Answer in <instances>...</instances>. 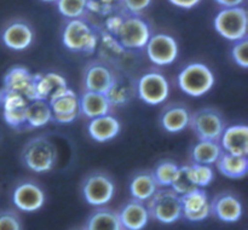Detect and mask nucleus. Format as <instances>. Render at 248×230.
Segmentation results:
<instances>
[{"instance_id": "nucleus-4", "label": "nucleus", "mask_w": 248, "mask_h": 230, "mask_svg": "<svg viewBox=\"0 0 248 230\" xmlns=\"http://www.w3.org/2000/svg\"><path fill=\"white\" fill-rule=\"evenodd\" d=\"M147 208L153 219L162 224H173L182 218L181 195L171 188L157 189L148 200Z\"/></svg>"}, {"instance_id": "nucleus-12", "label": "nucleus", "mask_w": 248, "mask_h": 230, "mask_svg": "<svg viewBox=\"0 0 248 230\" xmlns=\"http://www.w3.org/2000/svg\"><path fill=\"white\" fill-rule=\"evenodd\" d=\"M46 195L44 189L33 181H23L15 186L12 202L22 212L31 213L44 206Z\"/></svg>"}, {"instance_id": "nucleus-40", "label": "nucleus", "mask_w": 248, "mask_h": 230, "mask_svg": "<svg viewBox=\"0 0 248 230\" xmlns=\"http://www.w3.org/2000/svg\"><path fill=\"white\" fill-rule=\"evenodd\" d=\"M97 1L102 2V4H104V5H108V6L115 7V5L119 4L121 0H97Z\"/></svg>"}, {"instance_id": "nucleus-11", "label": "nucleus", "mask_w": 248, "mask_h": 230, "mask_svg": "<svg viewBox=\"0 0 248 230\" xmlns=\"http://www.w3.org/2000/svg\"><path fill=\"white\" fill-rule=\"evenodd\" d=\"M28 99L17 92L0 89V109L5 123L12 128L26 127V108Z\"/></svg>"}, {"instance_id": "nucleus-7", "label": "nucleus", "mask_w": 248, "mask_h": 230, "mask_svg": "<svg viewBox=\"0 0 248 230\" xmlns=\"http://www.w3.org/2000/svg\"><path fill=\"white\" fill-rule=\"evenodd\" d=\"M149 23L140 16L128 15L125 16L115 38L124 50H142L152 36Z\"/></svg>"}, {"instance_id": "nucleus-26", "label": "nucleus", "mask_w": 248, "mask_h": 230, "mask_svg": "<svg viewBox=\"0 0 248 230\" xmlns=\"http://www.w3.org/2000/svg\"><path fill=\"white\" fill-rule=\"evenodd\" d=\"M128 189L132 199L145 202L154 195L159 185L153 176V172H140L132 177Z\"/></svg>"}, {"instance_id": "nucleus-13", "label": "nucleus", "mask_w": 248, "mask_h": 230, "mask_svg": "<svg viewBox=\"0 0 248 230\" xmlns=\"http://www.w3.org/2000/svg\"><path fill=\"white\" fill-rule=\"evenodd\" d=\"M116 75L107 63L93 61L85 67L84 86L86 91L107 94L115 81Z\"/></svg>"}, {"instance_id": "nucleus-3", "label": "nucleus", "mask_w": 248, "mask_h": 230, "mask_svg": "<svg viewBox=\"0 0 248 230\" xmlns=\"http://www.w3.org/2000/svg\"><path fill=\"white\" fill-rule=\"evenodd\" d=\"M178 87L190 97H202L213 89L216 77L208 65L200 62L184 65L177 75Z\"/></svg>"}, {"instance_id": "nucleus-33", "label": "nucleus", "mask_w": 248, "mask_h": 230, "mask_svg": "<svg viewBox=\"0 0 248 230\" xmlns=\"http://www.w3.org/2000/svg\"><path fill=\"white\" fill-rule=\"evenodd\" d=\"M170 188L173 189L178 195H183V194L189 193V191L194 190L196 188L195 184L191 181L190 176H189L188 165L179 166L178 172L176 174V178H174L173 183L171 184Z\"/></svg>"}, {"instance_id": "nucleus-30", "label": "nucleus", "mask_w": 248, "mask_h": 230, "mask_svg": "<svg viewBox=\"0 0 248 230\" xmlns=\"http://www.w3.org/2000/svg\"><path fill=\"white\" fill-rule=\"evenodd\" d=\"M178 169L179 165H177L174 161H171V160H165V161L157 164L153 171V176H154L157 185L161 186V188H170L171 184L173 183L174 178H176Z\"/></svg>"}, {"instance_id": "nucleus-34", "label": "nucleus", "mask_w": 248, "mask_h": 230, "mask_svg": "<svg viewBox=\"0 0 248 230\" xmlns=\"http://www.w3.org/2000/svg\"><path fill=\"white\" fill-rule=\"evenodd\" d=\"M232 57L234 62L242 69L248 68V39H241V40L234 41L232 47Z\"/></svg>"}, {"instance_id": "nucleus-23", "label": "nucleus", "mask_w": 248, "mask_h": 230, "mask_svg": "<svg viewBox=\"0 0 248 230\" xmlns=\"http://www.w3.org/2000/svg\"><path fill=\"white\" fill-rule=\"evenodd\" d=\"M190 111L183 104H170L160 115L162 128L170 133H178L189 127Z\"/></svg>"}, {"instance_id": "nucleus-2", "label": "nucleus", "mask_w": 248, "mask_h": 230, "mask_svg": "<svg viewBox=\"0 0 248 230\" xmlns=\"http://www.w3.org/2000/svg\"><path fill=\"white\" fill-rule=\"evenodd\" d=\"M99 36L93 27L84 18L68 19L62 31V44L74 53L91 55L96 51Z\"/></svg>"}, {"instance_id": "nucleus-6", "label": "nucleus", "mask_w": 248, "mask_h": 230, "mask_svg": "<svg viewBox=\"0 0 248 230\" xmlns=\"http://www.w3.org/2000/svg\"><path fill=\"white\" fill-rule=\"evenodd\" d=\"M85 201L94 207H102L113 200L115 195V183L104 172H92L85 177L81 185Z\"/></svg>"}, {"instance_id": "nucleus-38", "label": "nucleus", "mask_w": 248, "mask_h": 230, "mask_svg": "<svg viewBox=\"0 0 248 230\" xmlns=\"http://www.w3.org/2000/svg\"><path fill=\"white\" fill-rule=\"evenodd\" d=\"M169 1L176 7H179V9L190 10L198 6L201 2V0H169Z\"/></svg>"}, {"instance_id": "nucleus-16", "label": "nucleus", "mask_w": 248, "mask_h": 230, "mask_svg": "<svg viewBox=\"0 0 248 230\" xmlns=\"http://www.w3.org/2000/svg\"><path fill=\"white\" fill-rule=\"evenodd\" d=\"M35 34L31 24L22 19L10 22L1 31V41L12 51H24L31 46Z\"/></svg>"}, {"instance_id": "nucleus-14", "label": "nucleus", "mask_w": 248, "mask_h": 230, "mask_svg": "<svg viewBox=\"0 0 248 230\" xmlns=\"http://www.w3.org/2000/svg\"><path fill=\"white\" fill-rule=\"evenodd\" d=\"M48 104L52 110V120L58 123H72L80 115L79 96L70 87L56 94Z\"/></svg>"}, {"instance_id": "nucleus-15", "label": "nucleus", "mask_w": 248, "mask_h": 230, "mask_svg": "<svg viewBox=\"0 0 248 230\" xmlns=\"http://www.w3.org/2000/svg\"><path fill=\"white\" fill-rule=\"evenodd\" d=\"M182 217L193 223L202 222L211 215V202L202 188H195L181 195Z\"/></svg>"}, {"instance_id": "nucleus-39", "label": "nucleus", "mask_w": 248, "mask_h": 230, "mask_svg": "<svg viewBox=\"0 0 248 230\" xmlns=\"http://www.w3.org/2000/svg\"><path fill=\"white\" fill-rule=\"evenodd\" d=\"M222 7H236L241 6L245 0H215Z\"/></svg>"}, {"instance_id": "nucleus-27", "label": "nucleus", "mask_w": 248, "mask_h": 230, "mask_svg": "<svg viewBox=\"0 0 248 230\" xmlns=\"http://www.w3.org/2000/svg\"><path fill=\"white\" fill-rule=\"evenodd\" d=\"M216 165L223 176L232 179L244 178L248 171L247 156H237L225 152L222 153Z\"/></svg>"}, {"instance_id": "nucleus-21", "label": "nucleus", "mask_w": 248, "mask_h": 230, "mask_svg": "<svg viewBox=\"0 0 248 230\" xmlns=\"http://www.w3.org/2000/svg\"><path fill=\"white\" fill-rule=\"evenodd\" d=\"M120 131V120L110 113L90 119L87 123V133L92 139L98 143H106L114 139Z\"/></svg>"}, {"instance_id": "nucleus-31", "label": "nucleus", "mask_w": 248, "mask_h": 230, "mask_svg": "<svg viewBox=\"0 0 248 230\" xmlns=\"http://www.w3.org/2000/svg\"><path fill=\"white\" fill-rule=\"evenodd\" d=\"M57 10L64 18H84L87 14V0H57Z\"/></svg>"}, {"instance_id": "nucleus-9", "label": "nucleus", "mask_w": 248, "mask_h": 230, "mask_svg": "<svg viewBox=\"0 0 248 230\" xmlns=\"http://www.w3.org/2000/svg\"><path fill=\"white\" fill-rule=\"evenodd\" d=\"M138 98L148 106H160L169 99L171 87L167 77L160 72H148L136 85Z\"/></svg>"}, {"instance_id": "nucleus-17", "label": "nucleus", "mask_w": 248, "mask_h": 230, "mask_svg": "<svg viewBox=\"0 0 248 230\" xmlns=\"http://www.w3.org/2000/svg\"><path fill=\"white\" fill-rule=\"evenodd\" d=\"M2 87L22 94L28 101L36 99L35 74L22 65H15L7 70L2 79Z\"/></svg>"}, {"instance_id": "nucleus-36", "label": "nucleus", "mask_w": 248, "mask_h": 230, "mask_svg": "<svg viewBox=\"0 0 248 230\" xmlns=\"http://www.w3.org/2000/svg\"><path fill=\"white\" fill-rule=\"evenodd\" d=\"M153 0H121L120 4L123 5L124 10L130 15L138 16L140 12L147 10L152 5Z\"/></svg>"}, {"instance_id": "nucleus-5", "label": "nucleus", "mask_w": 248, "mask_h": 230, "mask_svg": "<svg viewBox=\"0 0 248 230\" xmlns=\"http://www.w3.org/2000/svg\"><path fill=\"white\" fill-rule=\"evenodd\" d=\"M247 26L248 15L242 6L223 7L213 19L216 31L232 43L246 38Z\"/></svg>"}, {"instance_id": "nucleus-32", "label": "nucleus", "mask_w": 248, "mask_h": 230, "mask_svg": "<svg viewBox=\"0 0 248 230\" xmlns=\"http://www.w3.org/2000/svg\"><path fill=\"white\" fill-rule=\"evenodd\" d=\"M188 172L196 188H205L210 185L215 178V172L210 165L193 162L191 165H188Z\"/></svg>"}, {"instance_id": "nucleus-8", "label": "nucleus", "mask_w": 248, "mask_h": 230, "mask_svg": "<svg viewBox=\"0 0 248 230\" xmlns=\"http://www.w3.org/2000/svg\"><path fill=\"white\" fill-rule=\"evenodd\" d=\"M189 126L196 135L198 139L217 140V142H219L220 136L225 128L222 114L217 109L210 107L201 108L190 114Z\"/></svg>"}, {"instance_id": "nucleus-1", "label": "nucleus", "mask_w": 248, "mask_h": 230, "mask_svg": "<svg viewBox=\"0 0 248 230\" xmlns=\"http://www.w3.org/2000/svg\"><path fill=\"white\" fill-rule=\"evenodd\" d=\"M21 160L24 166L35 173L51 171L57 162V149L51 139L45 136H38L29 139L23 145Z\"/></svg>"}, {"instance_id": "nucleus-29", "label": "nucleus", "mask_w": 248, "mask_h": 230, "mask_svg": "<svg viewBox=\"0 0 248 230\" xmlns=\"http://www.w3.org/2000/svg\"><path fill=\"white\" fill-rule=\"evenodd\" d=\"M85 230H124L118 212L109 208H98L87 219Z\"/></svg>"}, {"instance_id": "nucleus-18", "label": "nucleus", "mask_w": 248, "mask_h": 230, "mask_svg": "<svg viewBox=\"0 0 248 230\" xmlns=\"http://www.w3.org/2000/svg\"><path fill=\"white\" fill-rule=\"evenodd\" d=\"M211 213L224 223H236L241 219L244 207L232 193H222L211 202Z\"/></svg>"}, {"instance_id": "nucleus-22", "label": "nucleus", "mask_w": 248, "mask_h": 230, "mask_svg": "<svg viewBox=\"0 0 248 230\" xmlns=\"http://www.w3.org/2000/svg\"><path fill=\"white\" fill-rule=\"evenodd\" d=\"M65 89H68L67 80L58 73L47 72L35 74L36 99H44L48 102Z\"/></svg>"}, {"instance_id": "nucleus-25", "label": "nucleus", "mask_w": 248, "mask_h": 230, "mask_svg": "<svg viewBox=\"0 0 248 230\" xmlns=\"http://www.w3.org/2000/svg\"><path fill=\"white\" fill-rule=\"evenodd\" d=\"M52 121V110L47 101L33 99L26 108V127L40 128Z\"/></svg>"}, {"instance_id": "nucleus-37", "label": "nucleus", "mask_w": 248, "mask_h": 230, "mask_svg": "<svg viewBox=\"0 0 248 230\" xmlns=\"http://www.w3.org/2000/svg\"><path fill=\"white\" fill-rule=\"evenodd\" d=\"M125 16L121 14H114L111 12L110 15L106 17V21H104V31L111 34V35L115 36L116 33H118L119 28H120L121 23H123Z\"/></svg>"}, {"instance_id": "nucleus-35", "label": "nucleus", "mask_w": 248, "mask_h": 230, "mask_svg": "<svg viewBox=\"0 0 248 230\" xmlns=\"http://www.w3.org/2000/svg\"><path fill=\"white\" fill-rule=\"evenodd\" d=\"M0 230H22V222L12 211L0 212Z\"/></svg>"}, {"instance_id": "nucleus-20", "label": "nucleus", "mask_w": 248, "mask_h": 230, "mask_svg": "<svg viewBox=\"0 0 248 230\" xmlns=\"http://www.w3.org/2000/svg\"><path fill=\"white\" fill-rule=\"evenodd\" d=\"M118 215L124 230H143L150 219L147 206L135 199L127 201L120 208Z\"/></svg>"}, {"instance_id": "nucleus-41", "label": "nucleus", "mask_w": 248, "mask_h": 230, "mask_svg": "<svg viewBox=\"0 0 248 230\" xmlns=\"http://www.w3.org/2000/svg\"><path fill=\"white\" fill-rule=\"evenodd\" d=\"M43 2H56L57 0H41Z\"/></svg>"}, {"instance_id": "nucleus-10", "label": "nucleus", "mask_w": 248, "mask_h": 230, "mask_svg": "<svg viewBox=\"0 0 248 230\" xmlns=\"http://www.w3.org/2000/svg\"><path fill=\"white\" fill-rule=\"evenodd\" d=\"M144 48L148 60L159 67L172 64L176 62L179 55L177 40L172 35L165 33H157L150 36Z\"/></svg>"}, {"instance_id": "nucleus-24", "label": "nucleus", "mask_w": 248, "mask_h": 230, "mask_svg": "<svg viewBox=\"0 0 248 230\" xmlns=\"http://www.w3.org/2000/svg\"><path fill=\"white\" fill-rule=\"evenodd\" d=\"M79 106L80 114L86 116L87 119L106 115L110 113L113 108L107 94L86 91V90L79 97Z\"/></svg>"}, {"instance_id": "nucleus-28", "label": "nucleus", "mask_w": 248, "mask_h": 230, "mask_svg": "<svg viewBox=\"0 0 248 230\" xmlns=\"http://www.w3.org/2000/svg\"><path fill=\"white\" fill-rule=\"evenodd\" d=\"M223 149L217 140L199 139L191 148V159L196 164L216 165L217 160L222 155Z\"/></svg>"}, {"instance_id": "nucleus-19", "label": "nucleus", "mask_w": 248, "mask_h": 230, "mask_svg": "<svg viewBox=\"0 0 248 230\" xmlns=\"http://www.w3.org/2000/svg\"><path fill=\"white\" fill-rule=\"evenodd\" d=\"M223 152L237 156L248 155V127L245 123H237L225 127L219 138Z\"/></svg>"}]
</instances>
